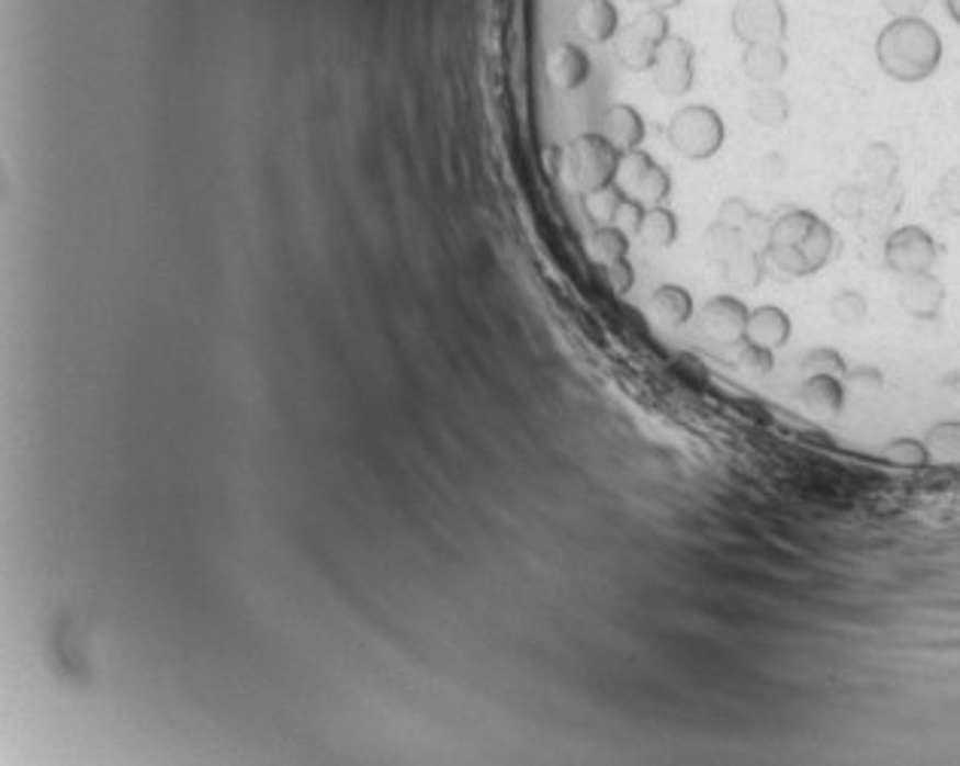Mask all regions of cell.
Here are the masks:
<instances>
[{"label":"cell","mask_w":960,"mask_h":766,"mask_svg":"<svg viewBox=\"0 0 960 766\" xmlns=\"http://www.w3.org/2000/svg\"><path fill=\"white\" fill-rule=\"evenodd\" d=\"M766 256L778 268V274L809 278L836 256V232L817 213L790 207L772 219Z\"/></svg>","instance_id":"obj_1"},{"label":"cell","mask_w":960,"mask_h":766,"mask_svg":"<svg viewBox=\"0 0 960 766\" xmlns=\"http://www.w3.org/2000/svg\"><path fill=\"white\" fill-rule=\"evenodd\" d=\"M876 58L891 80H930L942 61V37L927 19H891L876 41Z\"/></svg>","instance_id":"obj_2"},{"label":"cell","mask_w":960,"mask_h":766,"mask_svg":"<svg viewBox=\"0 0 960 766\" xmlns=\"http://www.w3.org/2000/svg\"><path fill=\"white\" fill-rule=\"evenodd\" d=\"M620 159H623V153L608 140L606 134H578L566 146L563 171L580 195H590L596 189L618 183Z\"/></svg>","instance_id":"obj_3"},{"label":"cell","mask_w":960,"mask_h":766,"mask_svg":"<svg viewBox=\"0 0 960 766\" xmlns=\"http://www.w3.org/2000/svg\"><path fill=\"white\" fill-rule=\"evenodd\" d=\"M724 134L721 113L705 104L685 106L669 122V144L693 161L711 159L724 146Z\"/></svg>","instance_id":"obj_4"},{"label":"cell","mask_w":960,"mask_h":766,"mask_svg":"<svg viewBox=\"0 0 960 766\" xmlns=\"http://www.w3.org/2000/svg\"><path fill=\"white\" fill-rule=\"evenodd\" d=\"M669 13L659 10H645L630 25L620 27L614 37V53L618 61L630 70H651L657 58L659 46L669 41Z\"/></svg>","instance_id":"obj_5"},{"label":"cell","mask_w":960,"mask_h":766,"mask_svg":"<svg viewBox=\"0 0 960 766\" xmlns=\"http://www.w3.org/2000/svg\"><path fill=\"white\" fill-rule=\"evenodd\" d=\"M730 25L745 46L784 43L788 37V13L781 0H738L730 15Z\"/></svg>","instance_id":"obj_6"},{"label":"cell","mask_w":960,"mask_h":766,"mask_svg":"<svg viewBox=\"0 0 960 766\" xmlns=\"http://www.w3.org/2000/svg\"><path fill=\"white\" fill-rule=\"evenodd\" d=\"M618 185L632 201H639L645 207H663V201L669 199L671 192V180L666 168H659L657 161L651 159L647 153H642V149L623 153Z\"/></svg>","instance_id":"obj_7"},{"label":"cell","mask_w":960,"mask_h":766,"mask_svg":"<svg viewBox=\"0 0 960 766\" xmlns=\"http://www.w3.org/2000/svg\"><path fill=\"white\" fill-rule=\"evenodd\" d=\"M936 256H939L936 240L924 232L922 225H903V228L891 232L888 240H884V262L900 278L930 271Z\"/></svg>","instance_id":"obj_8"},{"label":"cell","mask_w":960,"mask_h":766,"mask_svg":"<svg viewBox=\"0 0 960 766\" xmlns=\"http://www.w3.org/2000/svg\"><path fill=\"white\" fill-rule=\"evenodd\" d=\"M693 77H697V53L693 43L685 37H669L659 46L657 58L651 65V80L659 92L678 98L693 89Z\"/></svg>","instance_id":"obj_9"},{"label":"cell","mask_w":960,"mask_h":766,"mask_svg":"<svg viewBox=\"0 0 960 766\" xmlns=\"http://www.w3.org/2000/svg\"><path fill=\"white\" fill-rule=\"evenodd\" d=\"M748 304L736 295H714L699 314V329L721 343H738L748 326Z\"/></svg>","instance_id":"obj_10"},{"label":"cell","mask_w":960,"mask_h":766,"mask_svg":"<svg viewBox=\"0 0 960 766\" xmlns=\"http://www.w3.org/2000/svg\"><path fill=\"white\" fill-rule=\"evenodd\" d=\"M896 298L903 304L908 317L915 319H934L939 317L942 304H946V286L942 280L934 278L930 271H922V274H906L900 280V290H896Z\"/></svg>","instance_id":"obj_11"},{"label":"cell","mask_w":960,"mask_h":766,"mask_svg":"<svg viewBox=\"0 0 960 766\" xmlns=\"http://www.w3.org/2000/svg\"><path fill=\"white\" fill-rule=\"evenodd\" d=\"M742 341L757 343L766 350H781L790 341V317L788 311H781L776 304H764L754 307L748 314V326H745V338Z\"/></svg>","instance_id":"obj_12"},{"label":"cell","mask_w":960,"mask_h":766,"mask_svg":"<svg viewBox=\"0 0 960 766\" xmlns=\"http://www.w3.org/2000/svg\"><path fill=\"white\" fill-rule=\"evenodd\" d=\"M647 317L651 323H657L663 329H678L685 326L693 317V298L685 286L678 283H666V286H657L654 295L647 298Z\"/></svg>","instance_id":"obj_13"},{"label":"cell","mask_w":960,"mask_h":766,"mask_svg":"<svg viewBox=\"0 0 960 766\" xmlns=\"http://www.w3.org/2000/svg\"><path fill=\"white\" fill-rule=\"evenodd\" d=\"M547 77L556 89L563 92H572L587 82L590 77V55L584 53L575 43H560L553 46L551 55H547Z\"/></svg>","instance_id":"obj_14"},{"label":"cell","mask_w":960,"mask_h":766,"mask_svg":"<svg viewBox=\"0 0 960 766\" xmlns=\"http://www.w3.org/2000/svg\"><path fill=\"white\" fill-rule=\"evenodd\" d=\"M575 25L580 37L590 43H608L618 37L620 15L611 0H580L575 10Z\"/></svg>","instance_id":"obj_15"},{"label":"cell","mask_w":960,"mask_h":766,"mask_svg":"<svg viewBox=\"0 0 960 766\" xmlns=\"http://www.w3.org/2000/svg\"><path fill=\"white\" fill-rule=\"evenodd\" d=\"M742 67L754 86H776L788 74V53L781 43H754L742 55Z\"/></svg>","instance_id":"obj_16"},{"label":"cell","mask_w":960,"mask_h":766,"mask_svg":"<svg viewBox=\"0 0 960 766\" xmlns=\"http://www.w3.org/2000/svg\"><path fill=\"white\" fill-rule=\"evenodd\" d=\"M602 134L620 153H632L645 140V122L642 113L630 104H611L602 116Z\"/></svg>","instance_id":"obj_17"},{"label":"cell","mask_w":960,"mask_h":766,"mask_svg":"<svg viewBox=\"0 0 960 766\" xmlns=\"http://www.w3.org/2000/svg\"><path fill=\"white\" fill-rule=\"evenodd\" d=\"M803 402L817 417H836L845 405V383L829 374H809L803 383Z\"/></svg>","instance_id":"obj_18"},{"label":"cell","mask_w":960,"mask_h":766,"mask_svg":"<svg viewBox=\"0 0 960 766\" xmlns=\"http://www.w3.org/2000/svg\"><path fill=\"white\" fill-rule=\"evenodd\" d=\"M748 113L764 128H781L788 122V94L776 86H757L748 101Z\"/></svg>","instance_id":"obj_19"},{"label":"cell","mask_w":960,"mask_h":766,"mask_svg":"<svg viewBox=\"0 0 960 766\" xmlns=\"http://www.w3.org/2000/svg\"><path fill=\"white\" fill-rule=\"evenodd\" d=\"M860 171L867 173L869 185L894 183L896 171H900V156H896L894 146L869 144L860 156Z\"/></svg>","instance_id":"obj_20"},{"label":"cell","mask_w":960,"mask_h":766,"mask_svg":"<svg viewBox=\"0 0 960 766\" xmlns=\"http://www.w3.org/2000/svg\"><path fill=\"white\" fill-rule=\"evenodd\" d=\"M724 278L733 290H757L760 280H764V252H754L748 247H742L724 264Z\"/></svg>","instance_id":"obj_21"},{"label":"cell","mask_w":960,"mask_h":766,"mask_svg":"<svg viewBox=\"0 0 960 766\" xmlns=\"http://www.w3.org/2000/svg\"><path fill=\"white\" fill-rule=\"evenodd\" d=\"M635 238L647 244V247H671L675 238H678V219L675 213L666 211V207H647L645 219L639 225V235Z\"/></svg>","instance_id":"obj_22"},{"label":"cell","mask_w":960,"mask_h":766,"mask_svg":"<svg viewBox=\"0 0 960 766\" xmlns=\"http://www.w3.org/2000/svg\"><path fill=\"white\" fill-rule=\"evenodd\" d=\"M630 252V235L620 232L618 225H596L590 238V256L599 264H611L618 259H626Z\"/></svg>","instance_id":"obj_23"},{"label":"cell","mask_w":960,"mask_h":766,"mask_svg":"<svg viewBox=\"0 0 960 766\" xmlns=\"http://www.w3.org/2000/svg\"><path fill=\"white\" fill-rule=\"evenodd\" d=\"M630 199L618 183L606 185V189H596L590 195H584V211L590 216L596 225H614V216H618L620 204Z\"/></svg>","instance_id":"obj_24"},{"label":"cell","mask_w":960,"mask_h":766,"mask_svg":"<svg viewBox=\"0 0 960 766\" xmlns=\"http://www.w3.org/2000/svg\"><path fill=\"white\" fill-rule=\"evenodd\" d=\"M903 204V189L896 183L869 185L867 189V207L860 219H872V223H888Z\"/></svg>","instance_id":"obj_25"},{"label":"cell","mask_w":960,"mask_h":766,"mask_svg":"<svg viewBox=\"0 0 960 766\" xmlns=\"http://www.w3.org/2000/svg\"><path fill=\"white\" fill-rule=\"evenodd\" d=\"M738 250H742V235H738L736 228H726V225L714 223L705 232V252H709V259L714 264L724 268Z\"/></svg>","instance_id":"obj_26"},{"label":"cell","mask_w":960,"mask_h":766,"mask_svg":"<svg viewBox=\"0 0 960 766\" xmlns=\"http://www.w3.org/2000/svg\"><path fill=\"white\" fill-rule=\"evenodd\" d=\"M882 457L888 463L903 465V469H922V465H927L934 460L930 450H927V444H924V441H915V438H896V441H891V444L882 450Z\"/></svg>","instance_id":"obj_27"},{"label":"cell","mask_w":960,"mask_h":766,"mask_svg":"<svg viewBox=\"0 0 960 766\" xmlns=\"http://www.w3.org/2000/svg\"><path fill=\"white\" fill-rule=\"evenodd\" d=\"M927 450L930 457H939V460H960V424L958 420H946V424H936L930 432H927Z\"/></svg>","instance_id":"obj_28"},{"label":"cell","mask_w":960,"mask_h":766,"mask_svg":"<svg viewBox=\"0 0 960 766\" xmlns=\"http://www.w3.org/2000/svg\"><path fill=\"white\" fill-rule=\"evenodd\" d=\"M829 314H833L836 323H843V326H860V323L867 319L869 304L857 290H845L839 292V295H833Z\"/></svg>","instance_id":"obj_29"},{"label":"cell","mask_w":960,"mask_h":766,"mask_svg":"<svg viewBox=\"0 0 960 766\" xmlns=\"http://www.w3.org/2000/svg\"><path fill=\"white\" fill-rule=\"evenodd\" d=\"M803 369L809 371V374H829V378H839V381H845V374H848L845 359L839 357L836 350H829V347H815V350H809L803 357Z\"/></svg>","instance_id":"obj_30"},{"label":"cell","mask_w":960,"mask_h":766,"mask_svg":"<svg viewBox=\"0 0 960 766\" xmlns=\"http://www.w3.org/2000/svg\"><path fill=\"white\" fill-rule=\"evenodd\" d=\"M829 204H833V211L839 213L843 219H860L863 207H867V189L855 183H843L833 192Z\"/></svg>","instance_id":"obj_31"},{"label":"cell","mask_w":960,"mask_h":766,"mask_svg":"<svg viewBox=\"0 0 960 766\" xmlns=\"http://www.w3.org/2000/svg\"><path fill=\"white\" fill-rule=\"evenodd\" d=\"M738 365L748 371V374H754V378H766L769 371H772V365H776V357H772V350H766V347H757V343H748V341H738Z\"/></svg>","instance_id":"obj_32"},{"label":"cell","mask_w":960,"mask_h":766,"mask_svg":"<svg viewBox=\"0 0 960 766\" xmlns=\"http://www.w3.org/2000/svg\"><path fill=\"white\" fill-rule=\"evenodd\" d=\"M936 204L942 213L960 219V165L942 173V180L936 185Z\"/></svg>","instance_id":"obj_33"},{"label":"cell","mask_w":960,"mask_h":766,"mask_svg":"<svg viewBox=\"0 0 960 766\" xmlns=\"http://www.w3.org/2000/svg\"><path fill=\"white\" fill-rule=\"evenodd\" d=\"M845 386L848 390H855V393H863V396H869V393H879L882 390V371L872 369V365H857V369H848V374H845Z\"/></svg>","instance_id":"obj_34"},{"label":"cell","mask_w":960,"mask_h":766,"mask_svg":"<svg viewBox=\"0 0 960 766\" xmlns=\"http://www.w3.org/2000/svg\"><path fill=\"white\" fill-rule=\"evenodd\" d=\"M769 232H772V219H766L760 213L750 216V223L738 232L742 235V247H748L754 252H766L769 247Z\"/></svg>","instance_id":"obj_35"},{"label":"cell","mask_w":960,"mask_h":766,"mask_svg":"<svg viewBox=\"0 0 960 766\" xmlns=\"http://www.w3.org/2000/svg\"><path fill=\"white\" fill-rule=\"evenodd\" d=\"M750 216H754V211L748 207V201L745 199H726L721 207H718V216H714V223L726 225V228H736V232H742L745 225L750 223Z\"/></svg>","instance_id":"obj_36"},{"label":"cell","mask_w":960,"mask_h":766,"mask_svg":"<svg viewBox=\"0 0 960 766\" xmlns=\"http://www.w3.org/2000/svg\"><path fill=\"white\" fill-rule=\"evenodd\" d=\"M645 211H647L645 204L626 199L620 204L618 216H614V225H618L620 232H626V235H639V225L645 219Z\"/></svg>","instance_id":"obj_37"},{"label":"cell","mask_w":960,"mask_h":766,"mask_svg":"<svg viewBox=\"0 0 960 766\" xmlns=\"http://www.w3.org/2000/svg\"><path fill=\"white\" fill-rule=\"evenodd\" d=\"M602 271H606V280L608 286L614 292H630L632 283H635V271H632V264L626 262V259H618V262L611 264H602Z\"/></svg>","instance_id":"obj_38"},{"label":"cell","mask_w":960,"mask_h":766,"mask_svg":"<svg viewBox=\"0 0 960 766\" xmlns=\"http://www.w3.org/2000/svg\"><path fill=\"white\" fill-rule=\"evenodd\" d=\"M882 7L891 19H924L930 0H882Z\"/></svg>","instance_id":"obj_39"},{"label":"cell","mask_w":960,"mask_h":766,"mask_svg":"<svg viewBox=\"0 0 960 766\" xmlns=\"http://www.w3.org/2000/svg\"><path fill=\"white\" fill-rule=\"evenodd\" d=\"M647 3V10H659V13H671L675 7H681L685 0H642Z\"/></svg>","instance_id":"obj_40"},{"label":"cell","mask_w":960,"mask_h":766,"mask_svg":"<svg viewBox=\"0 0 960 766\" xmlns=\"http://www.w3.org/2000/svg\"><path fill=\"white\" fill-rule=\"evenodd\" d=\"M946 10H948V15H951V19H955V22L960 25V0H946Z\"/></svg>","instance_id":"obj_41"}]
</instances>
